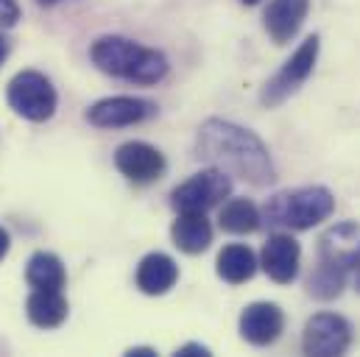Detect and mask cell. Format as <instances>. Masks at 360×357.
<instances>
[{
    "label": "cell",
    "mask_w": 360,
    "mask_h": 357,
    "mask_svg": "<svg viewBox=\"0 0 360 357\" xmlns=\"http://www.w3.org/2000/svg\"><path fill=\"white\" fill-rule=\"evenodd\" d=\"M8 246H11V238H8V232L0 226V260L8 254Z\"/></svg>",
    "instance_id": "cell-23"
},
{
    "label": "cell",
    "mask_w": 360,
    "mask_h": 357,
    "mask_svg": "<svg viewBox=\"0 0 360 357\" xmlns=\"http://www.w3.org/2000/svg\"><path fill=\"white\" fill-rule=\"evenodd\" d=\"M174 246L184 254H201L212 243V226L207 221V212H179V218L171 226Z\"/></svg>",
    "instance_id": "cell-15"
},
{
    "label": "cell",
    "mask_w": 360,
    "mask_h": 357,
    "mask_svg": "<svg viewBox=\"0 0 360 357\" xmlns=\"http://www.w3.org/2000/svg\"><path fill=\"white\" fill-rule=\"evenodd\" d=\"M176 355L179 357H193V355L210 357L212 352H210L207 346H201V344H187V346H179V349H176Z\"/></svg>",
    "instance_id": "cell-22"
},
{
    "label": "cell",
    "mask_w": 360,
    "mask_h": 357,
    "mask_svg": "<svg viewBox=\"0 0 360 357\" xmlns=\"http://www.w3.org/2000/svg\"><path fill=\"white\" fill-rule=\"evenodd\" d=\"M179 279V266L174 263V257L162 254V252H151L140 260L137 266V287L146 296H162L168 293Z\"/></svg>",
    "instance_id": "cell-14"
},
{
    "label": "cell",
    "mask_w": 360,
    "mask_h": 357,
    "mask_svg": "<svg viewBox=\"0 0 360 357\" xmlns=\"http://www.w3.org/2000/svg\"><path fill=\"white\" fill-rule=\"evenodd\" d=\"M157 115V103L134 95H115L95 100L87 109V120L98 129H123L134 123H146Z\"/></svg>",
    "instance_id": "cell-8"
},
{
    "label": "cell",
    "mask_w": 360,
    "mask_h": 357,
    "mask_svg": "<svg viewBox=\"0 0 360 357\" xmlns=\"http://www.w3.org/2000/svg\"><path fill=\"white\" fill-rule=\"evenodd\" d=\"M310 11V0H271L263 14V25L276 45L290 42L304 25Z\"/></svg>",
    "instance_id": "cell-13"
},
{
    "label": "cell",
    "mask_w": 360,
    "mask_h": 357,
    "mask_svg": "<svg viewBox=\"0 0 360 357\" xmlns=\"http://www.w3.org/2000/svg\"><path fill=\"white\" fill-rule=\"evenodd\" d=\"M39 6H56V3H62V0H37Z\"/></svg>",
    "instance_id": "cell-26"
},
{
    "label": "cell",
    "mask_w": 360,
    "mask_h": 357,
    "mask_svg": "<svg viewBox=\"0 0 360 357\" xmlns=\"http://www.w3.org/2000/svg\"><path fill=\"white\" fill-rule=\"evenodd\" d=\"M25 313L31 324L42 330H53V327H62L68 318V299L62 296V290H34L28 296Z\"/></svg>",
    "instance_id": "cell-16"
},
{
    "label": "cell",
    "mask_w": 360,
    "mask_h": 357,
    "mask_svg": "<svg viewBox=\"0 0 360 357\" xmlns=\"http://www.w3.org/2000/svg\"><path fill=\"white\" fill-rule=\"evenodd\" d=\"M25 279L34 290H62L68 282V271L62 266V260L51 252H37L28 268H25Z\"/></svg>",
    "instance_id": "cell-18"
},
{
    "label": "cell",
    "mask_w": 360,
    "mask_h": 357,
    "mask_svg": "<svg viewBox=\"0 0 360 357\" xmlns=\"http://www.w3.org/2000/svg\"><path fill=\"white\" fill-rule=\"evenodd\" d=\"M344 287H347V271L330 266V263H321V260H319L316 271L307 279V293L313 299H319V301L338 299L344 293Z\"/></svg>",
    "instance_id": "cell-20"
},
{
    "label": "cell",
    "mask_w": 360,
    "mask_h": 357,
    "mask_svg": "<svg viewBox=\"0 0 360 357\" xmlns=\"http://www.w3.org/2000/svg\"><path fill=\"white\" fill-rule=\"evenodd\" d=\"M90 59L101 73L131 82V84H146V87L160 84L171 70L168 56L162 51L137 45L134 39L117 37V34L98 37L90 45Z\"/></svg>",
    "instance_id": "cell-2"
},
{
    "label": "cell",
    "mask_w": 360,
    "mask_h": 357,
    "mask_svg": "<svg viewBox=\"0 0 360 357\" xmlns=\"http://www.w3.org/2000/svg\"><path fill=\"white\" fill-rule=\"evenodd\" d=\"M195 154L212 168L257 187L271 184L276 178L266 143L255 131L229 120H218V117L204 120L195 137Z\"/></svg>",
    "instance_id": "cell-1"
},
{
    "label": "cell",
    "mask_w": 360,
    "mask_h": 357,
    "mask_svg": "<svg viewBox=\"0 0 360 357\" xmlns=\"http://www.w3.org/2000/svg\"><path fill=\"white\" fill-rule=\"evenodd\" d=\"M257 266H260V263H257V257H255V252H252L249 246H243V243H229V246L221 249L215 271H218V276H221L224 282H229V285H243V282H249V279L257 273Z\"/></svg>",
    "instance_id": "cell-17"
},
{
    "label": "cell",
    "mask_w": 360,
    "mask_h": 357,
    "mask_svg": "<svg viewBox=\"0 0 360 357\" xmlns=\"http://www.w3.org/2000/svg\"><path fill=\"white\" fill-rule=\"evenodd\" d=\"M319 260L335 268L352 271L360 263V223L341 221L321 232L319 238Z\"/></svg>",
    "instance_id": "cell-10"
},
{
    "label": "cell",
    "mask_w": 360,
    "mask_h": 357,
    "mask_svg": "<svg viewBox=\"0 0 360 357\" xmlns=\"http://www.w3.org/2000/svg\"><path fill=\"white\" fill-rule=\"evenodd\" d=\"M6 100H8V106H11L20 117H25V120H31V123H45V120H51L53 112H56V103H59L56 89L48 82V76H42V73H37V70H22V73H17V76L8 82Z\"/></svg>",
    "instance_id": "cell-4"
},
{
    "label": "cell",
    "mask_w": 360,
    "mask_h": 357,
    "mask_svg": "<svg viewBox=\"0 0 360 357\" xmlns=\"http://www.w3.org/2000/svg\"><path fill=\"white\" fill-rule=\"evenodd\" d=\"M218 223L229 235H249V232H255V229L263 226V218H260V209H257L255 201H249V198H232V201L224 204Z\"/></svg>",
    "instance_id": "cell-19"
},
{
    "label": "cell",
    "mask_w": 360,
    "mask_h": 357,
    "mask_svg": "<svg viewBox=\"0 0 360 357\" xmlns=\"http://www.w3.org/2000/svg\"><path fill=\"white\" fill-rule=\"evenodd\" d=\"M6 53H8V42L0 37V65H3V59H6Z\"/></svg>",
    "instance_id": "cell-25"
},
{
    "label": "cell",
    "mask_w": 360,
    "mask_h": 357,
    "mask_svg": "<svg viewBox=\"0 0 360 357\" xmlns=\"http://www.w3.org/2000/svg\"><path fill=\"white\" fill-rule=\"evenodd\" d=\"M126 355H131V357L146 355V357H148V355H157V349H151V346H131V349H126Z\"/></svg>",
    "instance_id": "cell-24"
},
{
    "label": "cell",
    "mask_w": 360,
    "mask_h": 357,
    "mask_svg": "<svg viewBox=\"0 0 360 357\" xmlns=\"http://www.w3.org/2000/svg\"><path fill=\"white\" fill-rule=\"evenodd\" d=\"M115 168L134 184H151V181L162 178L168 165H165V157L154 145L131 140L115 151Z\"/></svg>",
    "instance_id": "cell-9"
},
{
    "label": "cell",
    "mask_w": 360,
    "mask_h": 357,
    "mask_svg": "<svg viewBox=\"0 0 360 357\" xmlns=\"http://www.w3.org/2000/svg\"><path fill=\"white\" fill-rule=\"evenodd\" d=\"M299 263H302V246L290 238V232L271 235L260 252V266L276 285H290L299 276Z\"/></svg>",
    "instance_id": "cell-11"
},
{
    "label": "cell",
    "mask_w": 360,
    "mask_h": 357,
    "mask_svg": "<svg viewBox=\"0 0 360 357\" xmlns=\"http://www.w3.org/2000/svg\"><path fill=\"white\" fill-rule=\"evenodd\" d=\"M240 3H243V6H257L260 0H240Z\"/></svg>",
    "instance_id": "cell-28"
},
{
    "label": "cell",
    "mask_w": 360,
    "mask_h": 357,
    "mask_svg": "<svg viewBox=\"0 0 360 357\" xmlns=\"http://www.w3.org/2000/svg\"><path fill=\"white\" fill-rule=\"evenodd\" d=\"M355 268H358V273H355V285H358V290H360V263Z\"/></svg>",
    "instance_id": "cell-27"
},
{
    "label": "cell",
    "mask_w": 360,
    "mask_h": 357,
    "mask_svg": "<svg viewBox=\"0 0 360 357\" xmlns=\"http://www.w3.org/2000/svg\"><path fill=\"white\" fill-rule=\"evenodd\" d=\"M333 209H335V195L321 184H310L271 195L260 218L276 232H307L316 223L327 221Z\"/></svg>",
    "instance_id": "cell-3"
},
{
    "label": "cell",
    "mask_w": 360,
    "mask_h": 357,
    "mask_svg": "<svg viewBox=\"0 0 360 357\" xmlns=\"http://www.w3.org/2000/svg\"><path fill=\"white\" fill-rule=\"evenodd\" d=\"M285 330V313L274 301H255L240 313V338L252 346H271Z\"/></svg>",
    "instance_id": "cell-12"
},
{
    "label": "cell",
    "mask_w": 360,
    "mask_h": 357,
    "mask_svg": "<svg viewBox=\"0 0 360 357\" xmlns=\"http://www.w3.org/2000/svg\"><path fill=\"white\" fill-rule=\"evenodd\" d=\"M20 20V3L17 0H0V28H11Z\"/></svg>",
    "instance_id": "cell-21"
},
{
    "label": "cell",
    "mask_w": 360,
    "mask_h": 357,
    "mask_svg": "<svg viewBox=\"0 0 360 357\" xmlns=\"http://www.w3.org/2000/svg\"><path fill=\"white\" fill-rule=\"evenodd\" d=\"M319 48H321V39H319L316 34L307 37V39L293 51V56L266 82V87L260 92V100H263L266 106H279V103H285L296 89L313 76V67H316V59H319Z\"/></svg>",
    "instance_id": "cell-5"
},
{
    "label": "cell",
    "mask_w": 360,
    "mask_h": 357,
    "mask_svg": "<svg viewBox=\"0 0 360 357\" xmlns=\"http://www.w3.org/2000/svg\"><path fill=\"white\" fill-rule=\"evenodd\" d=\"M229 193H232L229 174H224L218 168H207L201 174H193L171 193V207L176 212H210Z\"/></svg>",
    "instance_id": "cell-6"
},
{
    "label": "cell",
    "mask_w": 360,
    "mask_h": 357,
    "mask_svg": "<svg viewBox=\"0 0 360 357\" xmlns=\"http://www.w3.org/2000/svg\"><path fill=\"white\" fill-rule=\"evenodd\" d=\"M352 346V324L338 313H316L304 324L302 352L313 357H338Z\"/></svg>",
    "instance_id": "cell-7"
}]
</instances>
